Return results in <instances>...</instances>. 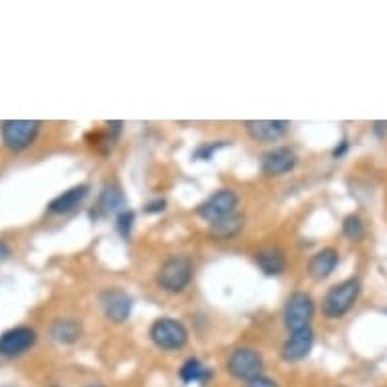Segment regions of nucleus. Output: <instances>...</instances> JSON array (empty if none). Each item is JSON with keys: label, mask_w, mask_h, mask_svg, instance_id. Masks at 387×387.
Masks as SVG:
<instances>
[{"label": "nucleus", "mask_w": 387, "mask_h": 387, "mask_svg": "<svg viewBox=\"0 0 387 387\" xmlns=\"http://www.w3.org/2000/svg\"><path fill=\"white\" fill-rule=\"evenodd\" d=\"M134 219H136V215H134L132 209H124L116 215V229H118V234L124 239L130 238L132 227H134Z\"/></svg>", "instance_id": "nucleus-22"}, {"label": "nucleus", "mask_w": 387, "mask_h": 387, "mask_svg": "<svg viewBox=\"0 0 387 387\" xmlns=\"http://www.w3.org/2000/svg\"><path fill=\"white\" fill-rule=\"evenodd\" d=\"M167 209V199H152L144 205V213L147 215H156V213H162Z\"/></svg>", "instance_id": "nucleus-24"}, {"label": "nucleus", "mask_w": 387, "mask_h": 387, "mask_svg": "<svg viewBox=\"0 0 387 387\" xmlns=\"http://www.w3.org/2000/svg\"><path fill=\"white\" fill-rule=\"evenodd\" d=\"M41 122L37 120H6L0 126V136L4 147L12 152H23L37 140Z\"/></svg>", "instance_id": "nucleus-7"}, {"label": "nucleus", "mask_w": 387, "mask_h": 387, "mask_svg": "<svg viewBox=\"0 0 387 387\" xmlns=\"http://www.w3.org/2000/svg\"><path fill=\"white\" fill-rule=\"evenodd\" d=\"M256 264L266 276H280L286 270V256L280 247L266 245L256 252Z\"/></svg>", "instance_id": "nucleus-15"}, {"label": "nucleus", "mask_w": 387, "mask_h": 387, "mask_svg": "<svg viewBox=\"0 0 387 387\" xmlns=\"http://www.w3.org/2000/svg\"><path fill=\"white\" fill-rule=\"evenodd\" d=\"M37 343V330L30 327H15L0 334V357L15 359L27 353Z\"/></svg>", "instance_id": "nucleus-10"}, {"label": "nucleus", "mask_w": 387, "mask_h": 387, "mask_svg": "<svg viewBox=\"0 0 387 387\" xmlns=\"http://www.w3.org/2000/svg\"><path fill=\"white\" fill-rule=\"evenodd\" d=\"M298 164V154L290 147H274L260 158V171L266 177H284Z\"/></svg>", "instance_id": "nucleus-9"}, {"label": "nucleus", "mask_w": 387, "mask_h": 387, "mask_svg": "<svg viewBox=\"0 0 387 387\" xmlns=\"http://www.w3.org/2000/svg\"><path fill=\"white\" fill-rule=\"evenodd\" d=\"M245 132L252 140L270 144L284 138L290 130V122L286 120H247L243 122Z\"/></svg>", "instance_id": "nucleus-12"}, {"label": "nucleus", "mask_w": 387, "mask_h": 387, "mask_svg": "<svg viewBox=\"0 0 387 387\" xmlns=\"http://www.w3.org/2000/svg\"><path fill=\"white\" fill-rule=\"evenodd\" d=\"M229 142L227 140H213V142H203L199 144L195 152H193V158L195 160H211L215 156V152H219L221 149H225Z\"/></svg>", "instance_id": "nucleus-21"}, {"label": "nucleus", "mask_w": 387, "mask_h": 387, "mask_svg": "<svg viewBox=\"0 0 387 387\" xmlns=\"http://www.w3.org/2000/svg\"><path fill=\"white\" fill-rule=\"evenodd\" d=\"M312 347H314V330H312V327L294 330V332H288L286 341L282 343L280 357L286 363H298V361L310 355Z\"/></svg>", "instance_id": "nucleus-11"}, {"label": "nucleus", "mask_w": 387, "mask_h": 387, "mask_svg": "<svg viewBox=\"0 0 387 387\" xmlns=\"http://www.w3.org/2000/svg\"><path fill=\"white\" fill-rule=\"evenodd\" d=\"M179 377L182 384H205L211 379V369L205 367L197 357H189L179 369Z\"/></svg>", "instance_id": "nucleus-18"}, {"label": "nucleus", "mask_w": 387, "mask_h": 387, "mask_svg": "<svg viewBox=\"0 0 387 387\" xmlns=\"http://www.w3.org/2000/svg\"><path fill=\"white\" fill-rule=\"evenodd\" d=\"M243 223H245L243 215L234 213V215H229V217H225V219H221V221L213 223V225H211V234H213V238L223 239V241H229V239L238 238L239 234H241Z\"/></svg>", "instance_id": "nucleus-19"}, {"label": "nucleus", "mask_w": 387, "mask_h": 387, "mask_svg": "<svg viewBox=\"0 0 387 387\" xmlns=\"http://www.w3.org/2000/svg\"><path fill=\"white\" fill-rule=\"evenodd\" d=\"M100 209L104 213H116L118 215L120 211L126 209V197L122 193L118 185L114 182H106L100 191Z\"/></svg>", "instance_id": "nucleus-16"}, {"label": "nucleus", "mask_w": 387, "mask_h": 387, "mask_svg": "<svg viewBox=\"0 0 387 387\" xmlns=\"http://www.w3.org/2000/svg\"><path fill=\"white\" fill-rule=\"evenodd\" d=\"M51 339L63 343V345H71L75 343L79 337H82V325L73 319H57L53 325H51Z\"/></svg>", "instance_id": "nucleus-17"}, {"label": "nucleus", "mask_w": 387, "mask_h": 387, "mask_svg": "<svg viewBox=\"0 0 387 387\" xmlns=\"http://www.w3.org/2000/svg\"><path fill=\"white\" fill-rule=\"evenodd\" d=\"M361 290H363V284L357 276H351L330 286L327 294L323 296V314L327 319H343L355 306V302L361 296Z\"/></svg>", "instance_id": "nucleus-2"}, {"label": "nucleus", "mask_w": 387, "mask_h": 387, "mask_svg": "<svg viewBox=\"0 0 387 387\" xmlns=\"http://www.w3.org/2000/svg\"><path fill=\"white\" fill-rule=\"evenodd\" d=\"M149 337L160 351H180L189 343L187 327L180 323L179 319H173V317L156 319L150 325Z\"/></svg>", "instance_id": "nucleus-3"}, {"label": "nucleus", "mask_w": 387, "mask_h": 387, "mask_svg": "<svg viewBox=\"0 0 387 387\" xmlns=\"http://www.w3.org/2000/svg\"><path fill=\"white\" fill-rule=\"evenodd\" d=\"M347 150H349V140L343 138V140L332 149V158H343V156L347 154Z\"/></svg>", "instance_id": "nucleus-25"}, {"label": "nucleus", "mask_w": 387, "mask_h": 387, "mask_svg": "<svg viewBox=\"0 0 387 387\" xmlns=\"http://www.w3.org/2000/svg\"><path fill=\"white\" fill-rule=\"evenodd\" d=\"M339 262H341V254L337 247H323L308 260V268H306L308 276L312 280H327L337 270Z\"/></svg>", "instance_id": "nucleus-13"}, {"label": "nucleus", "mask_w": 387, "mask_h": 387, "mask_svg": "<svg viewBox=\"0 0 387 387\" xmlns=\"http://www.w3.org/2000/svg\"><path fill=\"white\" fill-rule=\"evenodd\" d=\"M243 387H280V384L272 377H266V375H260V377H254L249 381H245Z\"/></svg>", "instance_id": "nucleus-23"}, {"label": "nucleus", "mask_w": 387, "mask_h": 387, "mask_svg": "<svg viewBox=\"0 0 387 387\" xmlns=\"http://www.w3.org/2000/svg\"><path fill=\"white\" fill-rule=\"evenodd\" d=\"M100 304H102V310L106 314V319L114 325H122L130 319L132 314V306H134V300L132 296L122 290V288H106L102 290L100 294Z\"/></svg>", "instance_id": "nucleus-8"}, {"label": "nucleus", "mask_w": 387, "mask_h": 387, "mask_svg": "<svg viewBox=\"0 0 387 387\" xmlns=\"http://www.w3.org/2000/svg\"><path fill=\"white\" fill-rule=\"evenodd\" d=\"M373 132H375L379 138H384L387 134V122H373Z\"/></svg>", "instance_id": "nucleus-26"}, {"label": "nucleus", "mask_w": 387, "mask_h": 387, "mask_svg": "<svg viewBox=\"0 0 387 387\" xmlns=\"http://www.w3.org/2000/svg\"><path fill=\"white\" fill-rule=\"evenodd\" d=\"M90 195V185L82 182V185H75L67 191H63L61 195H57L51 203H49V213L51 215H67L71 213L73 209H77Z\"/></svg>", "instance_id": "nucleus-14"}, {"label": "nucleus", "mask_w": 387, "mask_h": 387, "mask_svg": "<svg viewBox=\"0 0 387 387\" xmlns=\"http://www.w3.org/2000/svg\"><path fill=\"white\" fill-rule=\"evenodd\" d=\"M51 387H59V386H51Z\"/></svg>", "instance_id": "nucleus-29"}, {"label": "nucleus", "mask_w": 387, "mask_h": 387, "mask_svg": "<svg viewBox=\"0 0 387 387\" xmlns=\"http://www.w3.org/2000/svg\"><path fill=\"white\" fill-rule=\"evenodd\" d=\"M239 197L234 189H217L215 193H211L205 201H201L195 213L199 219H203L205 223L213 225L234 213H238Z\"/></svg>", "instance_id": "nucleus-4"}, {"label": "nucleus", "mask_w": 387, "mask_h": 387, "mask_svg": "<svg viewBox=\"0 0 387 387\" xmlns=\"http://www.w3.org/2000/svg\"><path fill=\"white\" fill-rule=\"evenodd\" d=\"M314 310H317L314 298L310 296L308 292H302V290L292 292L286 300L284 312H282V321H284L286 330L294 332V330H302V328L310 327Z\"/></svg>", "instance_id": "nucleus-5"}, {"label": "nucleus", "mask_w": 387, "mask_h": 387, "mask_svg": "<svg viewBox=\"0 0 387 387\" xmlns=\"http://www.w3.org/2000/svg\"><path fill=\"white\" fill-rule=\"evenodd\" d=\"M10 258V247L4 239H0V262H6Z\"/></svg>", "instance_id": "nucleus-27"}, {"label": "nucleus", "mask_w": 387, "mask_h": 387, "mask_svg": "<svg viewBox=\"0 0 387 387\" xmlns=\"http://www.w3.org/2000/svg\"><path fill=\"white\" fill-rule=\"evenodd\" d=\"M343 236L349 241H359L365 236V223L357 213H351L343 219Z\"/></svg>", "instance_id": "nucleus-20"}, {"label": "nucleus", "mask_w": 387, "mask_h": 387, "mask_svg": "<svg viewBox=\"0 0 387 387\" xmlns=\"http://www.w3.org/2000/svg\"><path fill=\"white\" fill-rule=\"evenodd\" d=\"M88 387H106V386H102V384H93V386H88Z\"/></svg>", "instance_id": "nucleus-28"}, {"label": "nucleus", "mask_w": 387, "mask_h": 387, "mask_svg": "<svg viewBox=\"0 0 387 387\" xmlns=\"http://www.w3.org/2000/svg\"><path fill=\"white\" fill-rule=\"evenodd\" d=\"M227 373L239 381H249L254 377H260L264 371V357L254 347H238L227 357Z\"/></svg>", "instance_id": "nucleus-6"}, {"label": "nucleus", "mask_w": 387, "mask_h": 387, "mask_svg": "<svg viewBox=\"0 0 387 387\" xmlns=\"http://www.w3.org/2000/svg\"><path fill=\"white\" fill-rule=\"evenodd\" d=\"M195 274V266L191 256L187 254H175L169 256L156 272V284L167 294H182Z\"/></svg>", "instance_id": "nucleus-1"}]
</instances>
